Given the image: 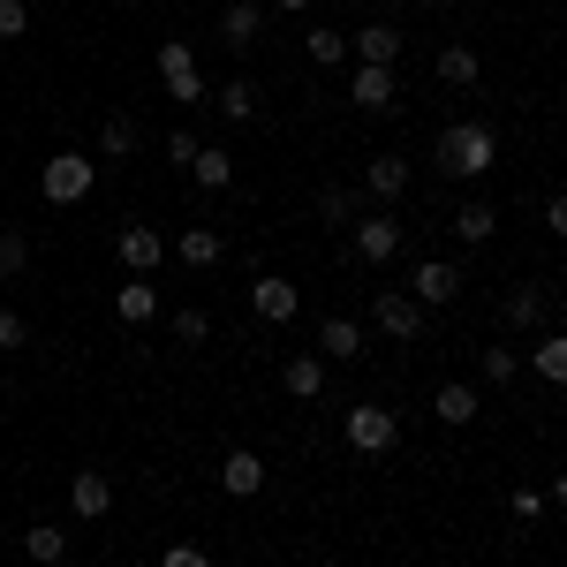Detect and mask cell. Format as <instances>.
<instances>
[{
    "instance_id": "3",
    "label": "cell",
    "mask_w": 567,
    "mask_h": 567,
    "mask_svg": "<svg viewBox=\"0 0 567 567\" xmlns=\"http://www.w3.org/2000/svg\"><path fill=\"white\" fill-rule=\"evenodd\" d=\"M159 84H167L175 106H205V76H197L189 45H159Z\"/></svg>"
},
{
    "instance_id": "26",
    "label": "cell",
    "mask_w": 567,
    "mask_h": 567,
    "mask_svg": "<svg viewBox=\"0 0 567 567\" xmlns=\"http://www.w3.org/2000/svg\"><path fill=\"white\" fill-rule=\"evenodd\" d=\"M303 53H310V69H341V53H349V39L318 23V31H310V39H303Z\"/></svg>"
},
{
    "instance_id": "8",
    "label": "cell",
    "mask_w": 567,
    "mask_h": 567,
    "mask_svg": "<svg viewBox=\"0 0 567 567\" xmlns=\"http://www.w3.org/2000/svg\"><path fill=\"white\" fill-rule=\"evenodd\" d=\"M355 258H363V265H386V258H401V219H393V213L355 219Z\"/></svg>"
},
{
    "instance_id": "36",
    "label": "cell",
    "mask_w": 567,
    "mask_h": 567,
    "mask_svg": "<svg viewBox=\"0 0 567 567\" xmlns=\"http://www.w3.org/2000/svg\"><path fill=\"white\" fill-rule=\"evenodd\" d=\"M159 567H213V560H205L197 545H167V553H159Z\"/></svg>"
},
{
    "instance_id": "40",
    "label": "cell",
    "mask_w": 567,
    "mask_h": 567,
    "mask_svg": "<svg viewBox=\"0 0 567 567\" xmlns=\"http://www.w3.org/2000/svg\"><path fill=\"white\" fill-rule=\"evenodd\" d=\"M130 8H144V0H130Z\"/></svg>"
},
{
    "instance_id": "19",
    "label": "cell",
    "mask_w": 567,
    "mask_h": 567,
    "mask_svg": "<svg viewBox=\"0 0 567 567\" xmlns=\"http://www.w3.org/2000/svg\"><path fill=\"white\" fill-rule=\"evenodd\" d=\"M477 386H462V379H454V386H439V401H432V416L439 424H477Z\"/></svg>"
},
{
    "instance_id": "39",
    "label": "cell",
    "mask_w": 567,
    "mask_h": 567,
    "mask_svg": "<svg viewBox=\"0 0 567 567\" xmlns=\"http://www.w3.org/2000/svg\"><path fill=\"white\" fill-rule=\"evenodd\" d=\"M265 8H280V16H296V8H310V0H265Z\"/></svg>"
},
{
    "instance_id": "29",
    "label": "cell",
    "mask_w": 567,
    "mask_h": 567,
    "mask_svg": "<svg viewBox=\"0 0 567 567\" xmlns=\"http://www.w3.org/2000/svg\"><path fill=\"white\" fill-rule=\"evenodd\" d=\"M31 265V243H23V227H0V280H16Z\"/></svg>"
},
{
    "instance_id": "32",
    "label": "cell",
    "mask_w": 567,
    "mask_h": 567,
    "mask_svg": "<svg viewBox=\"0 0 567 567\" xmlns=\"http://www.w3.org/2000/svg\"><path fill=\"white\" fill-rule=\"evenodd\" d=\"M355 205H363L355 189H326V219H333V227H355Z\"/></svg>"
},
{
    "instance_id": "11",
    "label": "cell",
    "mask_w": 567,
    "mask_h": 567,
    "mask_svg": "<svg viewBox=\"0 0 567 567\" xmlns=\"http://www.w3.org/2000/svg\"><path fill=\"white\" fill-rule=\"evenodd\" d=\"M219 31H227V45H235V53H250V45H258V31H265V8H258V0H227V8H219Z\"/></svg>"
},
{
    "instance_id": "12",
    "label": "cell",
    "mask_w": 567,
    "mask_h": 567,
    "mask_svg": "<svg viewBox=\"0 0 567 567\" xmlns=\"http://www.w3.org/2000/svg\"><path fill=\"white\" fill-rule=\"evenodd\" d=\"M219 492H235V499H250V492H265V462L250 454V446H235V454L219 462Z\"/></svg>"
},
{
    "instance_id": "37",
    "label": "cell",
    "mask_w": 567,
    "mask_h": 567,
    "mask_svg": "<svg viewBox=\"0 0 567 567\" xmlns=\"http://www.w3.org/2000/svg\"><path fill=\"white\" fill-rule=\"evenodd\" d=\"M545 507H553V499H545V492H515V523H537V515H545Z\"/></svg>"
},
{
    "instance_id": "4",
    "label": "cell",
    "mask_w": 567,
    "mask_h": 567,
    "mask_svg": "<svg viewBox=\"0 0 567 567\" xmlns=\"http://www.w3.org/2000/svg\"><path fill=\"white\" fill-rule=\"evenodd\" d=\"M371 326L393 333V341H424V303H409V296L379 288V296H371Z\"/></svg>"
},
{
    "instance_id": "1",
    "label": "cell",
    "mask_w": 567,
    "mask_h": 567,
    "mask_svg": "<svg viewBox=\"0 0 567 567\" xmlns=\"http://www.w3.org/2000/svg\"><path fill=\"white\" fill-rule=\"evenodd\" d=\"M492 159H499V136L484 130V122H454V130H439V167L462 182L492 175Z\"/></svg>"
},
{
    "instance_id": "21",
    "label": "cell",
    "mask_w": 567,
    "mask_h": 567,
    "mask_svg": "<svg viewBox=\"0 0 567 567\" xmlns=\"http://www.w3.org/2000/svg\"><path fill=\"white\" fill-rule=\"evenodd\" d=\"M23 553H31L39 567H61V560H69V529H53V523H31V529H23Z\"/></svg>"
},
{
    "instance_id": "33",
    "label": "cell",
    "mask_w": 567,
    "mask_h": 567,
    "mask_svg": "<svg viewBox=\"0 0 567 567\" xmlns=\"http://www.w3.org/2000/svg\"><path fill=\"white\" fill-rule=\"evenodd\" d=\"M31 31V8L23 0H0V39H23Z\"/></svg>"
},
{
    "instance_id": "38",
    "label": "cell",
    "mask_w": 567,
    "mask_h": 567,
    "mask_svg": "<svg viewBox=\"0 0 567 567\" xmlns=\"http://www.w3.org/2000/svg\"><path fill=\"white\" fill-rule=\"evenodd\" d=\"M167 159H175V167H189V159H197V136L175 130V136H167Z\"/></svg>"
},
{
    "instance_id": "27",
    "label": "cell",
    "mask_w": 567,
    "mask_h": 567,
    "mask_svg": "<svg viewBox=\"0 0 567 567\" xmlns=\"http://www.w3.org/2000/svg\"><path fill=\"white\" fill-rule=\"evenodd\" d=\"M99 152H106V159H130V152H136V122H130V114H106V130H99Z\"/></svg>"
},
{
    "instance_id": "7",
    "label": "cell",
    "mask_w": 567,
    "mask_h": 567,
    "mask_svg": "<svg viewBox=\"0 0 567 567\" xmlns=\"http://www.w3.org/2000/svg\"><path fill=\"white\" fill-rule=\"evenodd\" d=\"M250 310H258L265 326H288V318L303 310V296H296V280H280V272H258V280H250Z\"/></svg>"
},
{
    "instance_id": "31",
    "label": "cell",
    "mask_w": 567,
    "mask_h": 567,
    "mask_svg": "<svg viewBox=\"0 0 567 567\" xmlns=\"http://www.w3.org/2000/svg\"><path fill=\"white\" fill-rule=\"evenodd\" d=\"M484 379H492V386H515V379H523V355L515 349H484Z\"/></svg>"
},
{
    "instance_id": "2",
    "label": "cell",
    "mask_w": 567,
    "mask_h": 567,
    "mask_svg": "<svg viewBox=\"0 0 567 567\" xmlns=\"http://www.w3.org/2000/svg\"><path fill=\"white\" fill-rule=\"evenodd\" d=\"M91 182H99V167H91L84 152H53V159L39 167L45 205H76V197H91Z\"/></svg>"
},
{
    "instance_id": "24",
    "label": "cell",
    "mask_w": 567,
    "mask_h": 567,
    "mask_svg": "<svg viewBox=\"0 0 567 567\" xmlns=\"http://www.w3.org/2000/svg\"><path fill=\"white\" fill-rule=\"evenodd\" d=\"M439 84L470 91V84H477V53H470V45H446V53H439Z\"/></svg>"
},
{
    "instance_id": "20",
    "label": "cell",
    "mask_w": 567,
    "mask_h": 567,
    "mask_svg": "<svg viewBox=\"0 0 567 567\" xmlns=\"http://www.w3.org/2000/svg\"><path fill=\"white\" fill-rule=\"evenodd\" d=\"M182 265H197V272H205V265H219L227 258V243H219V227H182Z\"/></svg>"
},
{
    "instance_id": "22",
    "label": "cell",
    "mask_w": 567,
    "mask_h": 567,
    "mask_svg": "<svg viewBox=\"0 0 567 567\" xmlns=\"http://www.w3.org/2000/svg\"><path fill=\"white\" fill-rule=\"evenodd\" d=\"M189 175L205 182V189H227V182H235V159H227L219 144H197V159H189Z\"/></svg>"
},
{
    "instance_id": "35",
    "label": "cell",
    "mask_w": 567,
    "mask_h": 567,
    "mask_svg": "<svg viewBox=\"0 0 567 567\" xmlns=\"http://www.w3.org/2000/svg\"><path fill=\"white\" fill-rule=\"evenodd\" d=\"M23 341H31V326H23L16 310H0V349H23Z\"/></svg>"
},
{
    "instance_id": "17",
    "label": "cell",
    "mask_w": 567,
    "mask_h": 567,
    "mask_svg": "<svg viewBox=\"0 0 567 567\" xmlns=\"http://www.w3.org/2000/svg\"><path fill=\"white\" fill-rule=\"evenodd\" d=\"M318 355L355 363V355H363V326H355V318H326V326H318Z\"/></svg>"
},
{
    "instance_id": "28",
    "label": "cell",
    "mask_w": 567,
    "mask_h": 567,
    "mask_svg": "<svg viewBox=\"0 0 567 567\" xmlns=\"http://www.w3.org/2000/svg\"><path fill=\"white\" fill-rule=\"evenodd\" d=\"M492 227H499L492 205H462V213H454V235H462V243H492Z\"/></svg>"
},
{
    "instance_id": "15",
    "label": "cell",
    "mask_w": 567,
    "mask_h": 567,
    "mask_svg": "<svg viewBox=\"0 0 567 567\" xmlns=\"http://www.w3.org/2000/svg\"><path fill=\"white\" fill-rule=\"evenodd\" d=\"M159 258H167L159 227H122V265H130V272H159Z\"/></svg>"
},
{
    "instance_id": "13",
    "label": "cell",
    "mask_w": 567,
    "mask_h": 567,
    "mask_svg": "<svg viewBox=\"0 0 567 567\" xmlns=\"http://www.w3.org/2000/svg\"><path fill=\"white\" fill-rule=\"evenodd\" d=\"M363 189H371L379 205H393V197L409 189V159H401V152H379V159L363 167Z\"/></svg>"
},
{
    "instance_id": "25",
    "label": "cell",
    "mask_w": 567,
    "mask_h": 567,
    "mask_svg": "<svg viewBox=\"0 0 567 567\" xmlns=\"http://www.w3.org/2000/svg\"><path fill=\"white\" fill-rule=\"evenodd\" d=\"M545 310H553L545 288H515V296H507V326H545Z\"/></svg>"
},
{
    "instance_id": "6",
    "label": "cell",
    "mask_w": 567,
    "mask_h": 567,
    "mask_svg": "<svg viewBox=\"0 0 567 567\" xmlns=\"http://www.w3.org/2000/svg\"><path fill=\"white\" fill-rule=\"evenodd\" d=\"M462 296V272L446 258H424L416 272H409V303H424V310H439V303H454Z\"/></svg>"
},
{
    "instance_id": "34",
    "label": "cell",
    "mask_w": 567,
    "mask_h": 567,
    "mask_svg": "<svg viewBox=\"0 0 567 567\" xmlns=\"http://www.w3.org/2000/svg\"><path fill=\"white\" fill-rule=\"evenodd\" d=\"M175 333H182V341H205V333H213V318H205V310H175Z\"/></svg>"
},
{
    "instance_id": "10",
    "label": "cell",
    "mask_w": 567,
    "mask_h": 567,
    "mask_svg": "<svg viewBox=\"0 0 567 567\" xmlns=\"http://www.w3.org/2000/svg\"><path fill=\"white\" fill-rule=\"evenodd\" d=\"M69 507H76V523H99V515L114 507V484H106V470H76V484H69Z\"/></svg>"
},
{
    "instance_id": "30",
    "label": "cell",
    "mask_w": 567,
    "mask_h": 567,
    "mask_svg": "<svg viewBox=\"0 0 567 567\" xmlns=\"http://www.w3.org/2000/svg\"><path fill=\"white\" fill-rule=\"evenodd\" d=\"M537 371H545L553 386L567 379V333H545V341H537Z\"/></svg>"
},
{
    "instance_id": "16",
    "label": "cell",
    "mask_w": 567,
    "mask_h": 567,
    "mask_svg": "<svg viewBox=\"0 0 567 567\" xmlns=\"http://www.w3.org/2000/svg\"><path fill=\"white\" fill-rule=\"evenodd\" d=\"M280 386L296 393V401H318L326 393V355H288L280 363Z\"/></svg>"
},
{
    "instance_id": "5",
    "label": "cell",
    "mask_w": 567,
    "mask_h": 567,
    "mask_svg": "<svg viewBox=\"0 0 567 567\" xmlns=\"http://www.w3.org/2000/svg\"><path fill=\"white\" fill-rule=\"evenodd\" d=\"M341 432H349V446H355V454H386L401 424H393V409L363 401V409H349V424H341Z\"/></svg>"
},
{
    "instance_id": "14",
    "label": "cell",
    "mask_w": 567,
    "mask_h": 567,
    "mask_svg": "<svg viewBox=\"0 0 567 567\" xmlns=\"http://www.w3.org/2000/svg\"><path fill=\"white\" fill-rule=\"evenodd\" d=\"M393 99H401V76L393 69H355V106L363 114H386Z\"/></svg>"
},
{
    "instance_id": "18",
    "label": "cell",
    "mask_w": 567,
    "mask_h": 567,
    "mask_svg": "<svg viewBox=\"0 0 567 567\" xmlns=\"http://www.w3.org/2000/svg\"><path fill=\"white\" fill-rule=\"evenodd\" d=\"M114 310H122L130 326H152V318H159V288H152V272H136L130 288L114 296Z\"/></svg>"
},
{
    "instance_id": "9",
    "label": "cell",
    "mask_w": 567,
    "mask_h": 567,
    "mask_svg": "<svg viewBox=\"0 0 567 567\" xmlns=\"http://www.w3.org/2000/svg\"><path fill=\"white\" fill-rule=\"evenodd\" d=\"M349 53L363 61V69H393V61H401V31H393V23H363V31L349 39Z\"/></svg>"
},
{
    "instance_id": "23",
    "label": "cell",
    "mask_w": 567,
    "mask_h": 567,
    "mask_svg": "<svg viewBox=\"0 0 567 567\" xmlns=\"http://www.w3.org/2000/svg\"><path fill=\"white\" fill-rule=\"evenodd\" d=\"M213 106H219V122H250V114H258V91L235 76V84H219V91H213Z\"/></svg>"
}]
</instances>
